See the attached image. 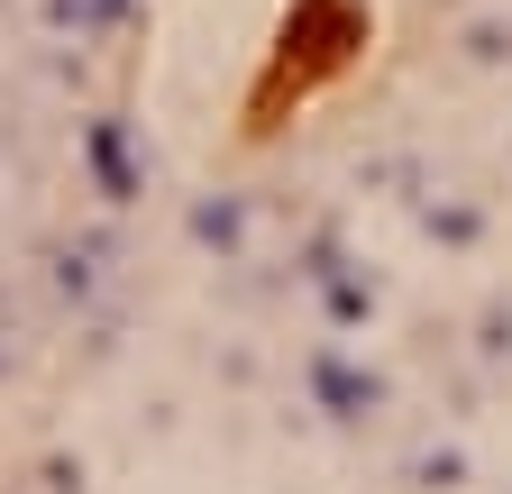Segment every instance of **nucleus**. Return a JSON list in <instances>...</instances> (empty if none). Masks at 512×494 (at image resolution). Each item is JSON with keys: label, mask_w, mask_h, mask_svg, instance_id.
<instances>
[{"label": "nucleus", "mask_w": 512, "mask_h": 494, "mask_svg": "<svg viewBox=\"0 0 512 494\" xmlns=\"http://www.w3.org/2000/svg\"><path fill=\"white\" fill-rule=\"evenodd\" d=\"M357 46H366V19L348 10V0H302V10L284 19V37H275V74H266V92L247 101V110H256V129L275 119L284 83H293V101H302L311 83H330L339 65H357Z\"/></svg>", "instance_id": "nucleus-1"}]
</instances>
